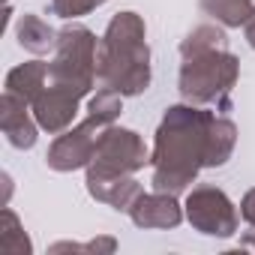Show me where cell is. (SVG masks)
<instances>
[{
	"mask_svg": "<svg viewBox=\"0 0 255 255\" xmlns=\"http://www.w3.org/2000/svg\"><path fill=\"white\" fill-rule=\"evenodd\" d=\"M213 114L192 105H171L159 123L156 147H153V189L156 192H180L186 189L198 168H204L207 129Z\"/></svg>",
	"mask_w": 255,
	"mask_h": 255,
	"instance_id": "1",
	"label": "cell"
},
{
	"mask_svg": "<svg viewBox=\"0 0 255 255\" xmlns=\"http://www.w3.org/2000/svg\"><path fill=\"white\" fill-rule=\"evenodd\" d=\"M96 78L120 96H135L150 84V51L144 42V21L135 12L111 18L96 48Z\"/></svg>",
	"mask_w": 255,
	"mask_h": 255,
	"instance_id": "2",
	"label": "cell"
},
{
	"mask_svg": "<svg viewBox=\"0 0 255 255\" xmlns=\"http://www.w3.org/2000/svg\"><path fill=\"white\" fill-rule=\"evenodd\" d=\"M96 48H99V42L87 27L72 24V27L60 30L57 54L48 63V81L84 96L96 81Z\"/></svg>",
	"mask_w": 255,
	"mask_h": 255,
	"instance_id": "3",
	"label": "cell"
},
{
	"mask_svg": "<svg viewBox=\"0 0 255 255\" xmlns=\"http://www.w3.org/2000/svg\"><path fill=\"white\" fill-rule=\"evenodd\" d=\"M237 72H240V63L225 48L183 57V66H180V93L189 102H213V99L225 96L234 87Z\"/></svg>",
	"mask_w": 255,
	"mask_h": 255,
	"instance_id": "4",
	"label": "cell"
},
{
	"mask_svg": "<svg viewBox=\"0 0 255 255\" xmlns=\"http://www.w3.org/2000/svg\"><path fill=\"white\" fill-rule=\"evenodd\" d=\"M147 162V147L138 138V132L132 129H117V126H105L93 162L87 165V171H99V174H132L138 168H144Z\"/></svg>",
	"mask_w": 255,
	"mask_h": 255,
	"instance_id": "5",
	"label": "cell"
},
{
	"mask_svg": "<svg viewBox=\"0 0 255 255\" xmlns=\"http://www.w3.org/2000/svg\"><path fill=\"white\" fill-rule=\"evenodd\" d=\"M183 207H186V219L201 234L228 237V234L237 231V210H234L231 198L222 189H216V186H198V189H192Z\"/></svg>",
	"mask_w": 255,
	"mask_h": 255,
	"instance_id": "6",
	"label": "cell"
},
{
	"mask_svg": "<svg viewBox=\"0 0 255 255\" xmlns=\"http://www.w3.org/2000/svg\"><path fill=\"white\" fill-rule=\"evenodd\" d=\"M108 123L96 120V117H87L84 123H78L75 129H66L54 138V144L48 147V168L54 171H75V168H84L93 162V153H96V144H99V135Z\"/></svg>",
	"mask_w": 255,
	"mask_h": 255,
	"instance_id": "7",
	"label": "cell"
},
{
	"mask_svg": "<svg viewBox=\"0 0 255 255\" xmlns=\"http://www.w3.org/2000/svg\"><path fill=\"white\" fill-rule=\"evenodd\" d=\"M78 99H81L78 93L48 81V87L33 99V117L39 123V129H45L51 135L66 132L72 117H75V111H78Z\"/></svg>",
	"mask_w": 255,
	"mask_h": 255,
	"instance_id": "8",
	"label": "cell"
},
{
	"mask_svg": "<svg viewBox=\"0 0 255 255\" xmlns=\"http://www.w3.org/2000/svg\"><path fill=\"white\" fill-rule=\"evenodd\" d=\"M27 99L3 90V99H0V129H3L6 141L18 150H30L36 144V117L30 120V111H27Z\"/></svg>",
	"mask_w": 255,
	"mask_h": 255,
	"instance_id": "9",
	"label": "cell"
},
{
	"mask_svg": "<svg viewBox=\"0 0 255 255\" xmlns=\"http://www.w3.org/2000/svg\"><path fill=\"white\" fill-rule=\"evenodd\" d=\"M87 189L96 201H105L114 210H126V213L144 195L138 180L126 177V174H99V171H87Z\"/></svg>",
	"mask_w": 255,
	"mask_h": 255,
	"instance_id": "10",
	"label": "cell"
},
{
	"mask_svg": "<svg viewBox=\"0 0 255 255\" xmlns=\"http://www.w3.org/2000/svg\"><path fill=\"white\" fill-rule=\"evenodd\" d=\"M129 216L138 228H174L180 225L183 210L171 192H153V195H141L132 204Z\"/></svg>",
	"mask_w": 255,
	"mask_h": 255,
	"instance_id": "11",
	"label": "cell"
},
{
	"mask_svg": "<svg viewBox=\"0 0 255 255\" xmlns=\"http://www.w3.org/2000/svg\"><path fill=\"white\" fill-rule=\"evenodd\" d=\"M48 87V63L42 60H30V63H21L15 69H9L6 75V90L27 99L33 105V99Z\"/></svg>",
	"mask_w": 255,
	"mask_h": 255,
	"instance_id": "12",
	"label": "cell"
},
{
	"mask_svg": "<svg viewBox=\"0 0 255 255\" xmlns=\"http://www.w3.org/2000/svg\"><path fill=\"white\" fill-rule=\"evenodd\" d=\"M234 141H237V126L225 117H213L210 129H207V150H204V165L207 168H216L222 165L231 150H234Z\"/></svg>",
	"mask_w": 255,
	"mask_h": 255,
	"instance_id": "13",
	"label": "cell"
},
{
	"mask_svg": "<svg viewBox=\"0 0 255 255\" xmlns=\"http://www.w3.org/2000/svg\"><path fill=\"white\" fill-rule=\"evenodd\" d=\"M15 36H18V45L27 48L30 54H48L51 48H57V33L39 15H21Z\"/></svg>",
	"mask_w": 255,
	"mask_h": 255,
	"instance_id": "14",
	"label": "cell"
},
{
	"mask_svg": "<svg viewBox=\"0 0 255 255\" xmlns=\"http://www.w3.org/2000/svg\"><path fill=\"white\" fill-rule=\"evenodd\" d=\"M201 9L207 15H213L216 21H222L225 27H240L246 24V18L252 15L255 3L252 0H198Z\"/></svg>",
	"mask_w": 255,
	"mask_h": 255,
	"instance_id": "15",
	"label": "cell"
},
{
	"mask_svg": "<svg viewBox=\"0 0 255 255\" xmlns=\"http://www.w3.org/2000/svg\"><path fill=\"white\" fill-rule=\"evenodd\" d=\"M216 48H225V33L213 24H201L195 27L183 42H180V54L183 57H192V54H204V51H216Z\"/></svg>",
	"mask_w": 255,
	"mask_h": 255,
	"instance_id": "16",
	"label": "cell"
},
{
	"mask_svg": "<svg viewBox=\"0 0 255 255\" xmlns=\"http://www.w3.org/2000/svg\"><path fill=\"white\" fill-rule=\"evenodd\" d=\"M0 246H3V252H9V255H27L33 246H30V240H27V234H24V228H21V222H18V216L9 210V207H3V228H0Z\"/></svg>",
	"mask_w": 255,
	"mask_h": 255,
	"instance_id": "17",
	"label": "cell"
},
{
	"mask_svg": "<svg viewBox=\"0 0 255 255\" xmlns=\"http://www.w3.org/2000/svg\"><path fill=\"white\" fill-rule=\"evenodd\" d=\"M87 111H90V117H96V120H102V123H111V120L123 111L120 93H117V90H111V87L96 90V96H90Z\"/></svg>",
	"mask_w": 255,
	"mask_h": 255,
	"instance_id": "18",
	"label": "cell"
},
{
	"mask_svg": "<svg viewBox=\"0 0 255 255\" xmlns=\"http://www.w3.org/2000/svg\"><path fill=\"white\" fill-rule=\"evenodd\" d=\"M105 0H51V9L60 15V18H78L96 6H102Z\"/></svg>",
	"mask_w": 255,
	"mask_h": 255,
	"instance_id": "19",
	"label": "cell"
},
{
	"mask_svg": "<svg viewBox=\"0 0 255 255\" xmlns=\"http://www.w3.org/2000/svg\"><path fill=\"white\" fill-rule=\"evenodd\" d=\"M240 216H243L249 225H255V189H249V192L243 195V201H240Z\"/></svg>",
	"mask_w": 255,
	"mask_h": 255,
	"instance_id": "20",
	"label": "cell"
},
{
	"mask_svg": "<svg viewBox=\"0 0 255 255\" xmlns=\"http://www.w3.org/2000/svg\"><path fill=\"white\" fill-rule=\"evenodd\" d=\"M243 30H246V39H249V45L255 48V9H252V15L246 18V24H243Z\"/></svg>",
	"mask_w": 255,
	"mask_h": 255,
	"instance_id": "21",
	"label": "cell"
},
{
	"mask_svg": "<svg viewBox=\"0 0 255 255\" xmlns=\"http://www.w3.org/2000/svg\"><path fill=\"white\" fill-rule=\"evenodd\" d=\"M240 249H255V225H252V231H246V237L240 240Z\"/></svg>",
	"mask_w": 255,
	"mask_h": 255,
	"instance_id": "22",
	"label": "cell"
}]
</instances>
